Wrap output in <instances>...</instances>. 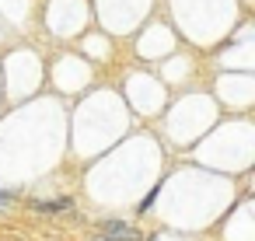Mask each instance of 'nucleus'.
<instances>
[{
  "label": "nucleus",
  "instance_id": "7ed1b4c3",
  "mask_svg": "<svg viewBox=\"0 0 255 241\" xmlns=\"http://www.w3.org/2000/svg\"><path fill=\"white\" fill-rule=\"evenodd\" d=\"M7 203H11V196H7V192H4V189H0V210H4V206H7Z\"/></svg>",
  "mask_w": 255,
  "mask_h": 241
},
{
  "label": "nucleus",
  "instance_id": "f257e3e1",
  "mask_svg": "<svg viewBox=\"0 0 255 241\" xmlns=\"http://www.w3.org/2000/svg\"><path fill=\"white\" fill-rule=\"evenodd\" d=\"M102 234H105V241H143V234L136 227H129L126 220H105Z\"/></svg>",
  "mask_w": 255,
  "mask_h": 241
},
{
  "label": "nucleus",
  "instance_id": "f03ea898",
  "mask_svg": "<svg viewBox=\"0 0 255 241\" xmlns=\"http://www.w3.org/2000/svg\"><path fill=\"white\" fill-rule=\"evenodd\" d=\"M35 210H39V213H63V210H70V196H63V199H46V203H35Z\"/></svg>",
  "mask_w": 255,
  "mask_h": 241
}]
</instances>
